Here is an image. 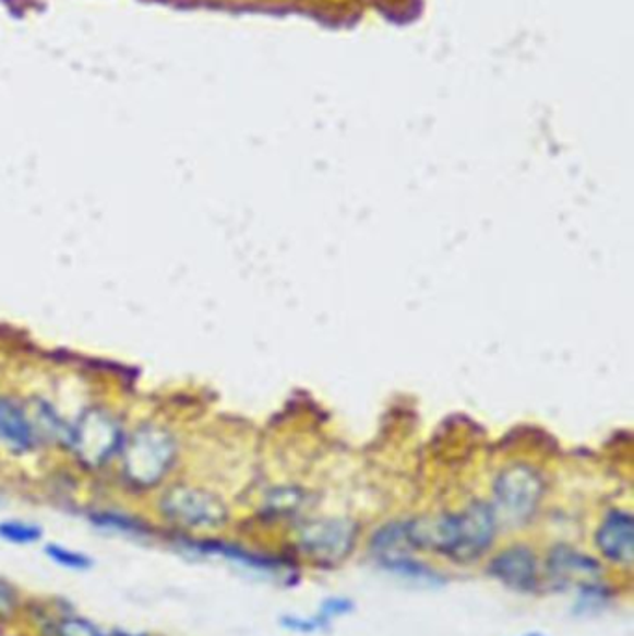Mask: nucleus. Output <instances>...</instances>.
Segmentation results:
<instances>
[{"label":"nucleus","instance_id":"nucleus-2","mask_svg":"<svg viewBox=\"0 0 634 636\" xmlns=\"http://www.w3.org/2000/svg\"><path fill=\"white\" fill-rule=\"evenodd\" d=\"M493 495L495 505H491V508L499 523H527L540 506L543 481L528 466H512L497 476Z\"/></svg>","mask_w":634,"mask_h":636},{"label":"nucleus","instance_id":"nucleus-15","mask_svg":"<svg viewBox=\"0 0 634 636\" xmlns=\"http://www.w3.org/2000/svg\"><path fill=\"white\" fill-rule=\"evenodd\" d=\"M354 611V603L346 598H330L321 605V612L316 616L321 617L324 624L330 625L333 617L345 616Z\"/></svg>","mask_w":634,"mask_h":636},{"label":"nucleus","instance_id":"nucleus-17","mask_svg":"<svg viewBox=\"0 0 634 636\" xmlns=\"http://www.w3.org/2000/svg\"><path fill=\"white\" fill-rule=\"evenodd\" d=\"M523 636H543V635H538V633H533V635H523Z\"/></svg>","mask_w":634,"mask_h":636},{"label":"nucleus","instance_id":"nucleus-10","mask_svg":"<svg viewBox=\"0 0 634 636\" xmlns=\"http://www.w3.org/2000/svg\"><path fill=\"white\" fill-rule=\"evenodd\" d=\"M597 547L607 561L631 568L634 562V521L629 511L614 510L607 514L597 529Z\"/></svg>","mask_w":634,"mask_h":636},{"label":"nucleus","instance_id":"nucleus-11","mask_svg":"<svg viewBox=\"0 0 634 636\" xmlns=\"http://www.w3.org/2000/svg\"><path fill=\"white\" fill-rule=\"evenodd\" d=\"M36 432L25 410L0 397V441L15 455H25L36 445Z\"/></svg>","mask_w":634,"mask_h":636},{"label":"nucleus","instance_id":"nucleus-16","mask_svg":"<svg viewBox=\"0 0 634 636\" xmlns=\"http://www.w3.org/2000/svg\"><path fill=\"white\" fill-rule=\"evenodd\" d=\"M17 606V598H15V592H13L12 587L7 585L4 580H0V616H8L12 614Z\"/></svg>","mask_w":634,"mask_h":636},{"label":"nucleus","instance_id":"nucleus-6","mask_svg":"<svg viewBox=\"0 0 634 636\" xmlns=\"http://www.w3.org/2000/svg\"><path fill=\"white\" fill-rule=\"evenodd\" d=\"M371 551L383 568L414 579L432 580L435 574L421 562L415 561L414 545L409 542L408 521H391L374 532Z\"/></svg>","mask_w":634,"mask_h":636},{"label":"nucleus","instance_id":"nucleus-5","mask_svg":"<svg viewBox=\"0 0 634 636\" xmlns=\"http://www.w3.org/2000/svg\"><path fill=\"white\" fill-rule=\"evenodd\" d=\"M164 518L187 529H218L227 521V508L213 493L195 487H171L160 500Z\"/></svg>","mask_w":634,"mask_h":636},{"label":"nucleus","instance_id":"nucleus-4","mask_svg":"<svg viewBox=\"0 0 634 636\" xmlns=\"http://www.w3.org/2000/svg\"><path fill=\"white\" fill-rule=\"evenodd\" d=\"M70 439L79 460L88 468H101L123 447L120 423L97 408L76 421Z\"/></svg>","mask_w":634,"mask_h":636},{"label":"nucleus","instance_id":"nucleus-1","mask_svg":"<svg viewBox=\"0 0 634 636\" xmlns=\"http://www.w3.org/2000/svg\"><path fill=\"white\" fill-rule=\"evenodd\" d=\"M177 445L170 432L144 426L121 447L123 473L134 486H155L176 462Z\"/></svg>","mask_w":634,"mask_h":636},{"label":"nucleus","instance_id":"nucleus-9","mask_svg":"<svg viewBox=\"0 0 634 636\" xmlns=\"http://www.w3.org/2000/svg\"><path fill=\"white\" fill-rule=\"evenodd\" d=\"M491 577L503 582L504 587L515 592H534L540 585V562L538 556L534 555L533 550L515 545L509 550L501 551L499 555L491 561Z\"/></svg>","mask_w":634,"mask_h":636},{"label":"nucleus","instance_id":"nucleus-7","mask_svg":"<svg viewBox=\"0 0 634 636\" xmlns=\"http://www.w3.org/2000/svg\"><path fill=\"white\" fill-rule=\"evenodd\" d=\"M499 521L491 505L472 503L456 511V547L451 561L469 564L486 555L495 542Z\"/></svg>","mask_w":634,"mask_h":636},{"label":"nucleus","instance_id":"nucleus-8","mask_svg":"<svg viewBox=\"0 0 634 636\" xmlns=\"http://www.w3.org/2000/svg\"><path fill=\"white\" fill-rule=\"evenodd\" d=\"M547 575L559 588H577L586 596H597L601 590V564L581 551L559 545L547 556Z\"/></svg>","mask_w":634,"mask_h":636},{"label":"nucleus","instance_id":"nucleus-12","mask_svg":"<svg viewBox=\"0 0 634 636\" xmlns=\"http://www.w3.org/2000/svg\"><path fill=\"white\" fill-rule=\"evenodd\" d=\"M55 636H107L82 617H62L55 624Z\"/></svg>","mask_w":634,"mask_h":636},{"label":"nucleus","instance_id":"nucleus-14","mask_svg":"<svg viewBox=\"0 0 634 636\" xmlns=\"http://www.w3.org/2000/svg\"><path fill=\"white\" fill-rule=\"evenodd\" d=\"M47 553H49L52 561L58 562L60 566H65V568H89L88 558L81 555V553H75V551L65 550V547H58V545H49V547H47Z\"/></svg>","mask_w":634,"mask_h":636},{"label":"nucleus","instance_id":"nucleus-3","mask_svg":"<svg viewBox=\"0 0 634 636\" xmlns=\"http://www.w3.org/2000/svg\"><path fill=\"white\" fill-rule=\"evenodd\" d=\"M358 525L350 519H316L298 530V551L316 566H339L352 555Z\"/></svg>","mask_w":634,"mask_h":636},{"label":"nucleus","instance_id":"nucleus-13","mask_svg":"<svg viewBox=\"0 0 634 636\" xmlns=\"http://www.w3.org/2000/svg\"><path fill=\"white\" fill-rule=\"evenodd\" d=\"M0 537L7 538L13 543H32L38 542L41 538V530L34 525L20 523V521H10V523L0 525Z\"/></svg>","mask_w":634,"mask_h":636},{"label":"nucleus","instance_id":"nucleus-18","mask_svg":"<svg viewBox=\"0 0 634 636\" xmlns=\"http://www.w3.org/2000/svg\"><path fill=\"white\" fill-rule=\"evenodd\" d=\"M116 636H131V635H120V633H118V635H116Z\"/></svg>","mask_w":634,"mask_h":636}]
</instances>
